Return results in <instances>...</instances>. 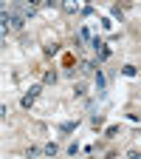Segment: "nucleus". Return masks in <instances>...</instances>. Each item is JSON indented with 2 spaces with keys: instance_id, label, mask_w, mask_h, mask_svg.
I'll list each match as a JSON object with an SVG mask.
<instances>
[{
  "instance_id": "1",
  "label": "nucleus",
  "mask_w": 141,
  "mask_h": 159,
  "mask_svg": "<svg viewBox=\"0 0 141 159\" xmlns=\"http://www.w3.org/2000/svg\"><path fill=\"white\" fill-rule=\"evenodd\" d=\"M3 14L9 17V26H11V29H17V31H20V29L26 26V17H23V14H9V11H3Z\"/></svg>"
},
{
  "instance_id": "2",
  "label": "nucleus",
  "mask_w": 141,
  "mask_h": 159,
  "mask_svg": "<svg viewBox=\"0 0 141 159\" xmlns=\"http://www.w3.org/2000/svg\"><path fill=\"white\" fill-rule=\"evenodd\" d=\"M59 9H62L65 14H79V0H62Z\"/></svg>"
},
{
  "instance_id": "3",
  "label": "nucleus",
  "mask_w": 141,
  "mask_h": 159,
  "mask_svg": "<svg viewBox=\"0 0 141 159\" xmlns=\"http://www.w3.org/2000/svg\"><path fill=\"white\" fill-rule=\"evenodd\" d=\"M56 80H59V74H56L54 68H48V71L43 74V85H56Z\"/></svg>"
},
{
  "instance_id": "4",
  "label": "nucleus",
  "mask_w": 141,
  "mask_h": 159,
  "mask_svg": "<svg viewBox=\"0 0 141 159\" xmlns=\"http://www.w3.org/2000/svg\"><path fill=\"white\" fill-rule=\"evenodd\" d=\"M43 153H45V156H56V153H59V145H56V142H45V145H43Z\"/></svg>"
},
{
  "instance_id": "5",
  "label": "nucleus",
  "mask_w": 141,
  "mask_h": 159,
  "mask_svg": "<svg viewBox=\"0 0 141 159\" xmlns=\"http://www.w3.org/2000/svg\"><path fill=\"white\" fill-rule=\"evenodd\" d=\"M85 94H88V83H76V85H73V97H79V99H82Z\"/></svg>"
},
{
  "instance_id": "6",
  "label": "nucleus",
  "mask_w": 141,
  "mask_h": 159,
  "mask_svg": "<svg viewBox=\"0 0 141 159\" xmlns=\"http://www.w3.org/2000/svg\"><path fill=\"white\" fill-rule=\"evenodd\" d=\"M122 71H124V77H135V74H138V68H135V66H130V63H127Z\"/></svg>"
},
{
  "instance_id": "7",
  "label": "nucleus",
  "mask_w": 141,
  "mask_h": 159,
  "mask_svg": "<svg viewBox=\"0 0 141 159\" xmlns=\"http://www.w3.org/2000/svg\"><path fill=\"white\" fill-rule=\"evenodd\" d=\"M34 99H37L34 94H26V97H23V108H31V105H34Z\"/></svg>"
},
{
  "instance_id": "8",
  "label": "nucleus",
  "mask_w": 141,
  "mask_h": 159,
  "mask_svg": "<svg viewBox=\"0 0 141 159\" xmlns=\"http://www.w3.org/2000/svg\"><path fill=\"white\" fill-rule=\"evenodd\" d=\"M76 128V122H62V125H59V131H62V134H71Z\"/></svg>"
},
{
  "instance_id": "9",
  "label": "nucleus",
  "mask_w": 141,
  "mask_h": 159,
  "mask_svg": "<svg viewBox=\"0 0 141 159\" xmlns=\"http://www.w3.org/2000/svg\"><path fill=\"white\" fill-rule=\"evenodd\" d=\"M93 68H96V63H90V60H85V63H82V71H85V74L93 71Z\"/></svg>"
},
{
  "instance_id": "10",
  "label": "nucleus",
  "mask_w": 141,
  "mask_h": 159,
  "mask_svg": "<svg viewBox=\"0 0 141 159\" xmlns=\"http://www.w3.org/2000/svg\"><path fill=\"white\" fill-rule=\"evenodd\" d=\"M96 85H99V91H102V88H105V74H102V71H99V74H96Z\"/></svg>"
},
{
  "instance_id": "11",
  "label": "nucleus",
  "mask_w": 141,
  "mask_h": 159,
  "mask_svg": "<svg viewBox=\"0 0 141 159\" xmlns=\"http://www.w3.org/2000/svg\"><path fill=\"white\" fill-rule=\"evenodd\" d=\"M56 51H59V46H56V43H51V46H48V48H45V54H48V57H54V54H56Z\"/></svg>"
},
{
  "instance_id": "12",
  "label": "nucleus",
  "mask_w": 141,
  "mask_h": 159,
  "mask_svg": "<svg viewBox=\"0 0 141 159\" xmlns=\"http://www.w3.org/2000/svg\"><path fill=\"white\" fill-rule=\"evenodd\" d=\"M37 153H39V148H34V145H31V148H26V156H28V159H31V156H37Z\"/></svg>"
},
{
  "instance_id": "13",
  "label": "nucleus",
  "mask_w": 141,
  "mask_h": 159,
  "mask_svg": "<svg viewBox=\"0 0 141 159\" xmlns=\"http://www.w3.org/2000/svg\"><path fill=\"white\" fill-rule=\"evenodd\" d=\"M113 14H116L118 20H124V11H122V6H113Z\"/></svg>"
},
{
  "instance_id": "14",
  "label": "nucleus",
  "mask_w": 141,
  "mask_h": 159,
  "mask_svg": "<svg viewBox=\"0 0 141 159\" xmlns=\"http://www.w3.org/2000/svg\"><path fill=\"white\" fill-rule=\"evenodd\" d=\"M39 91H43V85H31L28 88V94H34V97H39Z\"/></svg>"
},
{
  "instance_id": "15",
  "label": "nucleus",
  "mask_w": 141,
  "mask_h": 159,
  "mask_svg": "<svg viewBox=\"0 0 141 159\" xmlns=\"http://www.w3.org/2000/svg\"><path fill=\"white\" fill-rule=\"evenodd\" d=\"M28 3H31V6H39V3H43V0H28Z\"/></svg>"
}]
</instances>
